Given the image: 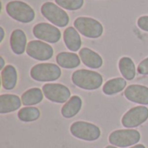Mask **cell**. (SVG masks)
<instances>
[{"mask_svg": "<svg viewBox=\"0 0 148 148\" xmlns=\"http://www.w3.org/2000/svg\"><path fill=\"white\" fill-rule=\"evenodd\" d=\"M73 83L85 90H95L99 88L102 82V76L92 70L88 69H79L73 73L72 75Z\"/></svg>", "mask_w": 148, "mask_h": 148, "instance_id": "6da1fadb", "label": "cell"}, {"mask_svg": "<svg viewBox=\"0 0 148 148\" xmlns=\"http://www.w3.org/2000/svg\"><path fill=\"white\" fill-rule=\"evenodd\" d=\"M7 14L16 21L28 23L34 20L36 14L34 10L23 1L14 0L6 4Z\"/></svg>", "mask_w": 148, "mask_h": 148, "instance_id": "7a4b0ae2", "label": "cell"}, {"mask_svg": "<svg viewBox=\"0 0 148 148\" xmlns=\"http://www.w3.org/2000/svg\"><path fill=\"white\" fill-rule=\"evenodd\" d=\"M61 69L54 63H39L30 69V76L37 82H54L60 78Z\"/></svg>", "mask_w": 148, "mask_h": 148, "instance_id": "3957f363", "label": "cell"}, {"mask_svg": "<svg viewBox=\"0 0 148 148\" xmlns=\"http://www.w3.org/2000/svg\"><path fill=\"white\" fill-rule=\"evenodd\" d=\"M75 28L84 36L88 38H98L103 33L102 24L91 17L80 16L74 22Z\"/></svg>", "mask_w": 148, "mask_h": 148, "instance_id": "277c9868", "label": "cell"}, {"mask_svg": "<svg viewBox=\"0 0 148 148\" xmlns=\"http://www.w3.org/2000/svg\"><path fill=\"white\" fill-rule=\"evenodd\" d=\"M41 13L51 23L58 27H65L69 22L67 12L51 2H46L42 5Z\"/></svg>", "mask_w": 148, "mask_h": 148, "instance_id": "5b68a950", "label": "cell"}, {"mask_svg": "<svg viewBox=\"0 0 148 148\" xmlns=\"http://www.w3.org/2000/svg\"><path fill=\"white\" fill-rule=\"evenodd\" d=\"M70 132L75 138L86 141H95L101 136L100 128L86 121L74 122L70 127Z\"/></svg>", "mask_w": 148, "mask_h": 148, "instance_id": "8992f818", "label": "cell"}, {"mask_svg": "<svg viewBox=\"0 0 148 148\" xmlns=\"http://www.w3.org/2000/svg\"><path fill=\"white\" fill-rule=\"evenodd\" d=\"M109 142L118 147H127L137 144L140 140V134L134 129L116 130L110 134Z\"/></svg>", "mask_w": 148, "mask_h": 148, "instance_id": "52a82bcc", "label": "cell"}, {"mask_svg": "<svg viewBox=\"0 0 148 148\" xmlns=\"http://www.w3.org/2000/svg\"><path fill=\"white\" fill-rule=\"evenodd\" d=\"M42 92L48 100L56 103H65L71 98L69 89L66 86L59 83H48L43 85Z\"/></svg>", "mask_w": 148, "mask_h": 148, "instance_id": "ba28073f", "label": "cell"}, {"mask_svg": "<svg viewBox=\"0 0 148 148\" xmlns=\"http://www.w3.org/2000/svg\"><path fill=\"white\" fill-rule=\"evenodd\" d=\"M148 119V108L139 106L128 110L122 117L121 123L125 127L134 128L140 126Z\"/></svg>", "mask_w": 148, "mask_h": 148, "instance_id": "9c48e42d", "label": "cell"}, {"mask_svg": "<svg viewBox=\"0 0 148 148\" xmlns=\"http://www.w3.org/2000/svg\"><path fill=\"white\" fill-rule=\"evenodd\" d=\"M33 35L38 39L50 43L59 42L62 36L59 29L47 23H40L35 25L33 28Z\"/></svg>", "mask_w": 148, "mask_h": 148, "instance_id": "30bf717a", "label": "cell"}, {"mask_svg": "<svg viewBox=\"0 0 148 148\" xmlns=\"http://www.w3.org/2000/svg\"><path fill=\"white\" fill-rule=\"evenodd\" d=\"M26 52L29 56L38 61L49 60L54 54L53 48L42 41H30L27 44Z\"/></svg>", "mask_w": 148, "mask_h": 148, "instance_id": "8fae6325", "label": "cell"}, {"mask_svg": "<svg viewBox=\"0 0 148 148\" xmlns=\"http://www.w3.org/2000/svg\"><path fill=\"white\" fill-rule=\"evenodd\" d=\"M125 97L132 102L148 105V88L143 85H130L125 90Z\"/></svg>", "mask_w": 148, "mask_h": 148, "instance_id": "7c38bea8", "label": "cell"}, {"mask_svg": "<svg viewBox=\"0 0 148 148\" xmlns=\"http://www.w3.org/2000/svg\"><path fill=\"white\" fill-rule=\"evenodd\" d=\"M10 48L16 55H22L27 48V38L25 33L22 29H15L12 31L10 39Z\"/></svg>", "mask_w": 148, "mask_h": 148, "instance_id": "4fadbf2b", "label": "cell"}, {"mask_svg": "<svg viewBox=\"0 0 148 148\" xmlns=\"http://www.w3.org/2000/svg\"><path fill=\"white\" fill-rule=\"evenodd\" d=\"M79 56L82 62L90 69H99L102 66L101 56L88 48H83L80 50Z\"/></svg>", "mask_w": 148, "mask_h": 148, "instance_id": "5bb4252c", "label": "cell"}, {"mask_svg": "<svg viewBox=\"0 0 148 148\" xmlns=\"http://www.w3.org/2000/svg\"><path fill=\"white\" fill-rule=\"evenodd\" d=\"M21 107V100L16 95H1L0 114H8L17 110Z\"/></svg>", "mask_w": 148, "mask_h": 148, "instance_id": "9a60e30c", "label": "cell"}, {"mask_svg": "<svg viewBox=\"0 0 148 148\" xmlns=\"http://www.w3.org/2000/svg\"><path fill=\"white\" fill-rule=\"evenodd\" d=\"M63 40L66 47L71 51H77L82 46V40L77 29L74 27H69L64 30Z\"/></svg>", "mask_w": 148, "mask_h": 148, "instance_id": "2e32d148", "label": "cell"}, {"mask_svg": "<svg viewBox=\"0 0 148 148\" xmlns=\"http://www.w3.org/2000/svg\"><path fill=\"white\" fill-rule=\"evenodd\" d=\"M1 80L2 86L6 90L13 89L17 82V73L16 69L12 65H7L2 69L1 72Z\"/></svg>", "mask_w": 148, "mask_h": 148, "instance_id": "e0dca14e", "label": "cell"}, {"mask_svg": "<svg viewBox=\"0 0 148 148\" xmlns=\"http://www.w3.org/2000/svg\"><path fill=\"white\" fill-rule=\"evenodd\" d=\"M82 106V99L77 95H74L64 104V106L62 108L61 113L64 118L69 119L75 116L80 112Z\"/></svg>", "mask_w": 148, "mask_h": 148, "instance_id": "ac0fdd59", "label": "cell"}, {"mask_svg": "<svg viewBox=\"0 0 148 148\" xmlns=\"http://www.w3.org/2000/svg\"><path fill=\"white\" fill-rule=\"evenodd\" d=\"M56 62L58 65L63 69H75L80 63V57L75 54L70 52H61L56 56Z\"/></svg>", "mask_w": 148, "mask_h": 148, "instance_id": "d6986e66", "label": "cell"}, {"mask_svg": "<svg viewBox=\"0 0 148 148\" xmlns=\"http://www.w3.org/2000/svg\"><path fill=\"white\" fill-rule=\"evenodd\" d=\"M22 103L24 106H33L40 103L43 99V92L38 88H33L26 92H24L22 95Z\"/></svg>", "mask_w": 148, "mask_h": 148, "instance_id": "ffe728a7", "label": "cell"}, {"mask_svg": "<svg viewBox=\"0 0 148 148\" xmlns=\"http://www.w3.org/2000/svg\"><path fill=\"white\" fill-rule=\"evenodd\" d=\"M127 86V82L124 78H114L108 80L103 86L102 91L107 95H115L121 92Z\"/></svg>", "mask_w": 148, "mask_h": 148, "instance_id": "44dd1931", "label": "cell"}, {"mask_svg": "<svg viewBox=\"0 0 148 148\" xmlns=\"http://www.w3.org/2000/svg\"><path fill=\"white\" fill-rule=\"evenodd\" d=\"M119 69L125 79L131 81L135 77V65L131 58L122 57L119 62Z\"/></svg>", "mask_w": 148, "mask_h": 148, "instance_id": "7402d4cb", "label": "cell"}, {"mask_svg": "<svg viewBox=\"0 0 148 148\" xmlns=\"http://www.w3.org/2000/svg\"><path fill=\"white\" fill-rule=\"evenodd\" d=\"M18 119L23 122H31L36 121L40 117V111L36 108L27 107L21 108L17 114Z\"/></svg>", "mask_w": 148, "mask_h": 148, "instance_id": "603a6c76", "label": "cell"}, {"mask_svg": "<svg viewBox=\"0 0 148 148\" xmlns=\"http://www.w3.org/2000/svg\"><path fill=\"white\" fill-rule=\"evenodd\" d=\"M62 9L69 10H76L83 6L84 0H55Z\"/></svg>", "mask_w": 148, "mask_h": 148, "instance_id": "cb8c5ba5", "label": "cell"}, {"mask_svg": "<svg viewBox=\"0 0 148 148\" xmlns=\"http://www.w3.org/2000/svg\"><path fill=\"white\" fill-rule=\"evenodd\" d=\"M137 70L140 75H148V57L139 64Z\"/></svg>", "mask_w": 148, "mask_h": 148, "instance_id": "d4e9b609", "label": "cell"}, {"mask_svg": "<svg viewBox=\"0 0 148 148\" xmlns=\"http://www.w3.org/2000/svg\"><path fill=\"white\" fill-rule=\"evenodd\" d=\"M137 24H138L139 28H140L142 30L147 31L148 32V16H140V17L138 19Z\"/></svg>", "mask_w": 148, "mask_h": 148, "instance_id": "484cf974", "label": "cell"}, {"mask_svg": "<svg viewBox=\"0 0 148 148\" xmlns=\"http://www.w3.org/2000/svg\"><path fill=\"white\" fill-rule=\"evenodd\" d=\"M0 61H1V63H0V69H4V60H3V58L1 56L0 57Z\"/></svg>", "mask_w": 148, "mask_h": 148, "instance_id": "4316f807", "label": "cell"}, {"mask_svg": "<svg viewBox=\"0 0 148 148\" xmlns=\"http://www.w3.org/2000/svg\"><path fill=\"white\" fill-rule=\"evenodd\" d=\"M0 31H1V39H0V41L2 42L3 40V37H4V30H3V29L2 27H0Z\"/></svg>", "mask_w": 148, "mask_h": 148, "instance_id": "83f0119b", "label": "cell"}, {"mask_svg": "<svg viewBox=\"0 0 148 148\" xmlns=\"http://www.w3.org/2000/svg\"><path fill=\"white\" fill-rule=\"evenodd\" d=\"M131 148H146V147L144 145H136L134 147H132Z\"/></svg>", "mask_w": 148, "mask_h": 148, "instance_id": "f1b7e54d", "label": "cell"}, {"mask_svg": "<svg viewBox=\"0 0 148 148\" xmlns=\"http://www.w3.org/2000/svg\"><path fill=\"white\" fill-rule=\"evenodd\" d=\"M106 148H117V147H113V146H108V147H107Z\"/></svg>", "mask_w": 148, "mask_h": 148, "instance_id": "f546056e", "label": "cell"}]
</instances>
